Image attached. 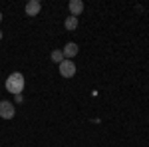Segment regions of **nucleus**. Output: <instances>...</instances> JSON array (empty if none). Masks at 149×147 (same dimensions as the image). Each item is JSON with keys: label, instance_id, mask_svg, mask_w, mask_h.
Here are the masks:
<instances>
[{"label": "nucleus", "instance_id": "8", "mask_svg": "<svg viewBox=\"0 0 149 147\" xmlns=\"http://www.w3.org/2000/svg\"><path fill=\"white\" fill-rule=\"evenodd\" d=\"M50 58H52V62H56L58 66H60V64H62V62L66 60V58H64V52H62V50H54V52L50 54Z\"/></svg>", "mask_w": 149, "mask_h": 147}, {"label": "nucleus", "instance_id": "9", "mask_svg": "<svg viewBox=\"0 0 149 147\" xmlns=\"http://www.w3.org/2000/svg\"><path fill=\"white\" fill-rule=\"evenodd\" d=\"M0 20H2V12H0Z\"/></svg>", "mask_w": 149, "mask_h": 147}, {"label": "nucleus", "instance_id": "6", "mask_svg": "<svg viewBox=\"0 0 149 147\" xmlns=\"http://www.w3.org/2000/svg\"><path fill=\"white\" fill-rule=\"evenodd\" d=\"M62 52H64V58H68V60H70V58L76 56L80 50H78V44H76V42H68V44L64 46V50H62Z\"/></svg>", "mask_w": 149, "mask_h": 147}, {"label": "nucleus", "instance_id": "7", "mask_svg": "<svg viewBox=\"0 0 149 147\" xmlns=\"http://www.w3.org/2000/svg\"><path fill=\"white\" fill-rule=\"evenodd\" d=\"M64 28H66V30H76V28H78V18H76V16H68V18L64 20Z\"/></svg>", "mask_w": 149, "mask_h": 147}, {"label": "nucleus", "instance_id": "5", "mask_svg": "<svg viewBox=\"0 0 149 147\" xmlns=\"http://www.w3.org/2000/svg\"><path fill=\"white\" fill-rule=\"evenodd\" d=\"M68 8H70V14L78 18L81 12H84V2H81V0H72L68 4Z\"/></svg>", "mask_w": 149, "mask_h": 147}, {"label": "nucleus", "instance_id": "10", "mask_svg": "<svg viewBox=\"0 0 149 147\" xmlns=\"http://www.w3.org/2000/svg\"><path fill=\"white\" fill-rule=\"evenodd\" d=\"M0 40H2V32H0Z\"/></svg>", "mask_w": 149, "mask_h": 147}, {"label": "nucleus", "instance_id": "3", "mask_svg": "<svg viewBox=\"0 0 149 147\" xmlns=\"http://www.w3.org/2000/svg\"><path fill=\"white\" fill-rule=\"evenodd\" d=\"M14 115H16L14 103L12 102H0V117L2 119H12Z\"/></svg>", "mask_w": 149, "mask_h": 147}, {"label": "nucleus", "instance_id": "2", "mask_svg": "<svg viewBox=\"0 0 149 147\" xmlns=\"http://www.w3.org/2000/svg\"><path fill=\"white\" fill-rule=\"evenodd\" d=\"M58 68H60V76L62 78H74L76 76V64L72 60H64Z\"/></svg>", "mask_w": 149, "mask_h": 147}, {"label": "nucleus", "instance_id": "4", "mask_svg": "<svg viewBox=\"0 0 149 147\" xmlns=\"http://www.w3.org/2000/svg\"><path fill=\"white\" fill-rule=\"evenodd\" d=\"M40 10H42V4H40L38 0H30V2L26 4V14H28V16H38Z\"/></svg>", "mask_w": 149, "mask_h": 147}, {"label": "nucleus", "instance_id": "1", "mask_svg": "<svg viewBox=\"0 0 149 147\" xmlns=\"http://www.w3.org/2000/svg\"><path fill=\"white\" fill-rule=\"evenodd\" d=\"M6 90L10 91V93H14V95H20L24 90V76L20 74V72H14V74H10L8 76V79H6Z\"/></svg>", "mask_w": 149, "mask_h": 147}]
</instances>
